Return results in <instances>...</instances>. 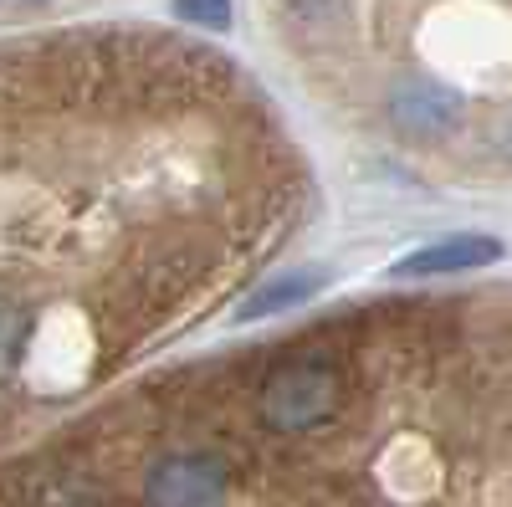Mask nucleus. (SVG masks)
Here are the masks:
<instances>
[{
	"label": "nucleus",
	"instance_id": "1",
	"mask_svg": "<svg viewBox=\"0 0 512 507\" xmlns=\"http://www.w3.org/2000/svg\"><path fill=\"white\" fill-rule=\"evenodd\" d=\"M344 395H349V369L344 354L333 344H303L287 349L282 359L267 364V374L256 379V420L272 436H313L328 431L344 415Z\"/></svg>",
	"mask_w": 512,
	"mask_h": 507
},
{
	"label": "nucleus",
	"instance_id": "7",
	"mask_svg": "<svg viewBox=\"0 0 512 507\" xmlns=\"http://www.w3.org/2000/svg\"><path fill=\"white\" fill-rule=\"evenodd\" d=\"M180 16L200 26H226L231 21V0H180Z\"/></svg>",
	"mask_w": 512,
	"mask_h": 507
},
{
	"label": "nucleus",
	"instance_id": "6",
	"mask_svg": "<svg viewBox=\"0 0 512 507\" xmlns=\"http://www.w3.org/2000/svg\"><path fill=\"white\" fill-rule=\"evenodd\" d=\"M318 287H323V272H318V267L287 272V277H277V282H262V287H256L251 298L241 303V323L267 318V313H282V308H292V303H303L308 292H318Z\"/></svg>",
	"mask_w": 512,
	"mask_h": 507
},
{
	"label": "nucleus",
	"instance_id": "4",
	"mask_svg": "<svg viewBox=\"0 0 512 507\" xmlns=\"http://www.w3.org/2000/svg\"><path fill=\"white\" fill-rule=\"evenodd\" d=\"M47 333V303L26 282H0V390L26 369V354Z\"/></svg>",
	"mask_w": 512,
	"mask_h": 507
},
{
	"label": "nucleus",
	"instance_id": "5",
	"mask_svg": "<svg viewBox=\"0 0 512 507\" xmlns=\"http://www.w3.org/2000/svg\"><path fill=\"white\" fill-rule=\"evenodd\" d=\"M502 257L497 236H446L436 246L410 251L405 262H395V277H446V272H472Z\"/></svg>",
	"mask_w": 512,
	"mask_h": 507
},
{
	"label": "nucleus",
	"instance_id": "2",
	"mask_svg": "<svg viewBox=\"0 0 512 507\" xmlns=\"http://www.w3.org/2000/svg\"><path fill=\"white\" fill-rule=\"evenodd\" d=\"M231 497V461L210 446L159 451L144 472V507H226Z\"/></svg>",
	"mask_w": 512,
	"mask_h": 507
},
{
	"label": "nucleus",
	"instance_id": "3",
	"mask_svg": "<svg viewBox=\"0 0 512 507\" xmlns=\"http://www.w3.org/2000/svg\"><path fill=\"white\" fill-rule=\"evenodd\" d=\"M461 113H466V98L456 88H446V82H436V77H405V82H390V93H384V118H390V129H400L410 139L456 129Z\"/></svg>",
	"mask_w": 512,
	"mask_h": 507
},
{
	"label": "nucleus",
	"instance_id": "8",
	"mask_svg": "<svg viewBox=\"0 0 512 507\" xmlns=\"http://www.w3.org/2000/svg\"><path fill=\"white\" fill-rule=\"evenodd\" d=\"M502 144H507V159H512V123H507V139Z\"/></svg>",
	"mask_w": 512,
	"mask_h": 507
}]
</instances>
